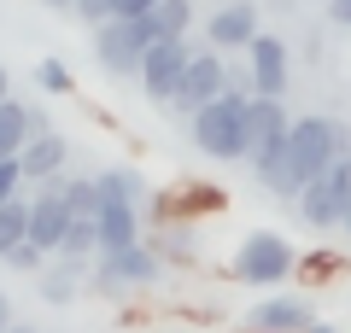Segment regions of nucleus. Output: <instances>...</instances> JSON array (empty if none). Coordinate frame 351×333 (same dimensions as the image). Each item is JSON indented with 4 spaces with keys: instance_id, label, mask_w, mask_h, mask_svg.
Here are the masks:
<instances>
[{
    "instance_id": "c85d7f7f",
    "label": "nucleus",
    "mask_w": 351,
    "mask_h": 333,
    "mask_svg": "<svg viewBox=\"0 0 351 333\" xmlns=\"http://www.w3.org/2000/svg\"><path fill=\"white\" fill-rule=\"evenodd\" d=\"M6 333H36V328H29V321H12V328H6Z\"/></svg>"
},
{
    "instance_id": "ddd939ff",
    "label": "nucleus",
    "mask_w": 351,
    "mask_h": 333,
    "mask_svg": "<svg viewBox=\"0 0 351 333\" xmlns=\"http://www.w3.org/2000/svg\"><path fill=\"white\" fill-rule=\"evenodd\" d=\"M94 234H100V251H123L141 240V205H129V199H106L100 193V217H94ZM94 251V258H100Z\"/></svg>"
},
{
    "instance_id": "2eb2a0df",
    "label": "nucleus",
    "mask_w": 351,
    "mask_h": 333,
    "mask_svg": "<svg viewBox=\"0 0 351 333\" xmlns=\"http://www.w3.org/2000/svg\"><path fill=\"white\" fill-rule=\"evenodd\" d=\"M299 217L311 222V228H339V199H334V187H328V175H316V182H304L299 187Z\"/></svg>"
},
{
    "instance_id": "6ab92c4d",
    "label": "nucleus",
    "mask_w": 351,
    "mask_h": 333,
    "mask_svg": "<svg viewBox=\"0 0 351 333\" xmlns=\"http://www.w3.org/2000/svg\"><path fill=\"white\" fill-rule=\"evenodd\" d=\"M0 263H6V269H18V275H41V269H47V251H41L36 240H18Z\"/></svg>"
},
{
    "instance_id": "412c9836",
    "label": "nucleus",
    "mask_w": 351,
    "mask_h": 333,
    "mask_svg": "<svg viewBox=\"0 0 351 333\" xmlns=\"http://www.w3.org/2000/svg\"><path fill=\"white\" fill-rule=\"evenodd\" d=\"M328 175V187H334V199H339V222H346V210H351V152L334 164V170H322Z\"/></svg>"
},
{
    "instance_id": "0eeeda50",
    "label": "nucleus",
    "mask_w": 351,
    "mask_h": 333,
    "mask_svg": "<svg viewBox=\"0 0 351 333\" xmlns=\"http://www.w3.org/2000/svg\"><path fill=\"white\" fill-rule=\"evenodd\" d=\"M193 47H199L193 36H182V41H152L147 59H141V71H135V76H141V94L158 99V106H170L176 82H182V71H188V59H193Z\"/></svg>"
},
{
    "instance_id": "39448f33",
    "label": "nucleus",
    "mask_w": 351,
    "mask_h": 333,
    "mask_svg": "<svg viewBox=\"0 0 351 333\" xmlns=\"http://www.w3.org/2000/svg\"><path fill=\"white\" fill-rule=\"evenodd\" d=\"M147 47H152L147 18H106V24H94V59L112 76H135L141 59H147Z\"/></svg>"
},
{
    "instance_id": "dca6fc26",
    "label": "nucleus",
    "mask_w": 351,
    "mask_h": 333,
    "mask_svg": "<svg viewBox=\"0 0 351 333\" xmlns=\"http://www.w3.org/2000/svg\"><path fill=\"white\" fill-rule=\"evenodd\" d=\"M147 29H152V41L193 36V0H158V6L147 12Z\"/></svg>"
},
{
    "instance_id": "f8f14e48",
    "label": "nucleus",
    "mask_w": 351,
    "mask_h": 333,
    "mask_svg": "<svg viewBox=\"0 0 351 333\" xmlns=\"http://www.w3.org/2000/svg\"><path fill=\"white\" fill-rule=\"evenodd\" d=\"M18 164H24V182L41 187V182H53V175H64V164H71V140H64L59 129H41V135L24 140Z\"/></svg>"
},
{
    "instance_id": "4be33fe9",
    "label": "nucleus",
    "mask_w": 351,
    "mask_h": 333,
    "mask_svg": "<svg viewBox=\"0 0 351 333\" xmlns=\"http://www.w3.org/2000/svg\"><path fill=\"white\" fill-rule=\"evenodd\" d=\"M24 164H18V152H12V158H0V199H18V193H24Z\"/></svg>"
},
{
    "instance_id": "20e7f679",
    "label": "nucleus",
    "mask_w": 351,
    "mask_h": 333,
    "mask_svg": "<svg viewBox=\"0 0 351 333\" xmlns=\"http://www.w3.org/2000/svg\"><path fill=\"white\" fill-rule=\"evenodd\" d=\"M299 269V251L287 246L281 234H269V228H258V234H246L240 240V251H234V281H252V286H276V281H287V275Z\"/></svg>"
},
{
    "instance_id": "5701e85b",
    "label": "nucleus",
    "mask_w": 351,
    "mask_h": 333,
    "mask_svg": "<svg viewBox=\"0 0 351 333\" xmlns=\"http://www.w3.org/2000/svg\"><path fill=\"white\" fill-rule=\"evenodd\" d=\"M71 18H82V24L94 29V24H106V18H112V0H76Z\"/></svg>"
},
{
    "instance_id": "4468645a",
    "label": "nucleus",
    "mask_w": 351,
    "mask_h": 333,
    "mask_svg": "<svg viewBox=\"0 0 351 333\" xmlns=\"http://www.w3.org/2000/svg\"><path fill=\"white\" fill-rule=\"evenodd\" d=\"M41 129H53L47 117H41L36 106H24V99H0V158H12V152H24L29 135H41Z\"/></svg>"
},
{
    "instance_id": "bb28decb",
    "label": "nucleus",
    "mask_w": 351,
    "mask_h": 333,
    "mask_svg": "<svg viewBox=\"0 0 351 333\" xmlns=\"http://www.w3.org/2000/svg\"><path fill=\"white\" fill-rule=\"evenodd\" d=\"M0 99H12V76H6V64H0Z\"/></svg>"
},
{
    "instance_id": "7c9ffc66",
    "label": "nucleus",
    "mask_w": 351,
    "mask_h": 333,
    "mask_svg": "<svg viewBox=\"0 0 351 333\" xmlns=\"http://www.w3.org/2000/svg\"><path fill=\"white\" fill-rule=\"evenodd\" d=\"M304 333H334V328H322V321H311V328H304Z\"/></svg>"
},
{
    "instance_id": "b1692460",
    "label": "nucleus",
    "mask_w": 351,
    "mask_h": 333,
    "mask_svg": "<svg viewBox=\"0 0 351 333\" xmlns=\"http://www.w3.org/2000/svg\"><path fill=\"white\" fill-rule=\"evenodd\" d=\"M158 0H112V18H147Z\"/></svg>"
},
{
    "instance_id": "aec40b11",
    "label": "nucleus",
    "mask_w": 351,
    "mask_h": 333,
    "mask_svg": "<svg viewBox=\"0 0 351 333\" xmlns=\"http://www.w3.org/2000/svg\"><path fill=\"white\" fill-rule=\"evenodd\" d=\"M36 82L47 88V94H76V76H71V64H64V59H41L36 64Z\"/></svg>"
},
{
    "instance_id": "1a4fd4ad",
    "label": "nucleus",
    "mask_w": 351,
    "mask_h": 333,
    "mask_svg": "<svg viewBox=\"0 0 351 333\" xmlns=\"http://www.w3.org/2000/svg\"><path fill=\"white\" fill-rule=\"evenodd\" d=\"M258 29H263L258 0H217V12L205 18V47H217V53H246Z\"/></svg>"
},
{
    "instance_id": "9d476101",
    "label": "nucleus",
    "mask_w": 351,
    "mask_h": 333,
    "mask_svg": "<svg viewBox=\"0 0 351 333\" xmlns=\"http://www.w3.org/2000/svg\"><path fill=\"white\" fill-rule=\"evenodd\" d=\"M293 117H287V99H269V94H252L246 99V164H258L263 152H276L287 140Z\"/></svg>"
},
{
    "instance_id": "7ed1b4c3",
    "label": "nucleus",
    "mask_w": 351,
    "mask_h": 333,
    "mask_svg": "<svg viewBox=\"0 0 351 333\" xmlns=\"http://www.w3.org/2000/svg\"><path fill=\"white\" fill-rule=\"evenodd\" d=\"M158 275H164V258L147 246V240H135V246H123V251H100V258H94V269H88V293L123 298L129 286H158Z\"/></svg>"
},
{
    "instance_id": "a878e982",
    "label": "nucleus",
    "mask_w": 351,
    "mask_h": 333,
    "mask_svg": "<svg viewBox=\"0 0 351 333\" xmlns=\"http://www.w3.org/2000/svg\"><path fill=\"white\" fill-rule=\"evenodd\" d=\"M12 321H18V316H12V298H6V293H0V333H6V328H12Z\"/></svg>"
},
{
    "instance_id": "6e6552de",
    "label": "nucleus",
    "mask_w": 351,
    "mask_h": 333,
    "mask_svg": "<svg viewBox=\"0 0 351 333\" xmlns=\"http://www.w3.org/2000/svg\"><path fill=\"white\" fill-rule=\"evenodd\" d=\"M246 71H252V94H269V99H287L293 88V47L269 29H258L246 47Z\"/></svg>"
},
{
    "instance_id": "423d86ee",
    "label": "nucleus",
    "mask_w": 351,
    "mask_h": 333,
    "mask_svg": "<svg viewBox=\"0 0 351 333\" xmlns=\"http://www.w3.org/2000/svg\"><path fill=\"white\" fill-rule=\"evenodd\" d=\"M217 94H228V64H223V53L217 47H193V59H188V71H182V82H176V94H170V111H182V117H193L199 106H211Z\"/></svg>"
},
{
    "instance_id": "f3484780",
    "label": "nucleus",
    "mask_w": 351,
    "mask_h": 333,
    "mask_svg": "<svg viewBox=\"0 0 351 333\" xmlns=\"http://www.w3.org/2000/svg\"><path fill=\"white\" fill-rule=\"evenodd\" d=\"M94 187H100L106 199H129V205H147V182H141V170H129V164H112V170L94 175Z\"/></svg>"
},
{
    "instance_id": "a211bd4d",
    "label": "nucleus",
    "mask_w": 351,
    "mask_h": 333,
    "mask_svg": "<svg viewBox=\"0 0 351 333\" xmlns=\"http://www.w3.org/2000/svg\"><path fill=\"white\" fill-rule=\"evenodd\" d=\"M18 240H29V199H0V258L18 246Z\"/></svg>"
},
{
    "instance_id": "393cba45",
    "label": "nucleus",
    "mask_w": 351,
    "mask_h": 333,
    "mask_svg": "<svg viewBox=\"0 0 351 333\" xmlns=\"http://www.w3.org/2000/svg\"><path fill=\"white\" fill-rule=\"evenodd\" d=\"M322 6H328V18H334L339 29H351V0H322Z\"/></svg>"
},
{
    "instance_id": "cd10ccee",
    "label": "nucleus",
    "mask_w": 351,
    "mask_h": 333,
    "mask_svg": "<svg viewBox=\"0 0 351 333\" xmlns=\"http://www.w3.org/2000/svg\"><path fill=\"white\" fill-rule=\"evenodd\" d=\"M41 6H53V12H71V6H76V0H41Z\"/></svg>"
},
{
    "instance_id": "c756f323",
    "label": "nucleus",
    "mask_w": 351,
    "mask_h": 333,
    "mask_svg": "<svg viewBox=\"0 0 351 333\" xmlns=\"http://www.w3.org/2000/svg\"><path fill=\"white\" fill-rule=\"evenodd\" d=\"M339 234H346V240H351V210H346V222H339Z\"/></svg>"
},
{
    "instance_id": "9b49d317",
    "label": "nucleus",
    "mask_w": 351,
    "mask_h": 333,
    "mask_svg": "<svg viewBox=\"0 0 351 333\" xmlns=\"http://www.w3.org/2000/svg\"><path fill=\"white\" fill-rule=\"evenodd\" d=\"M311 321H316L311 298H293V293L263 298V304H252V310H246V333H304Z\"/></svg>"
},
{
    "instance_id": "f03ea898",
    "label": "nucleus",
    "mask_w": 351,
    "mask_h": 333,
    "mask_svg": "<svg viewBox=\"0 0 351 333\" xmlns=\"http://www.w3.org/2000/svg\"><path fill=\"white\" fill-rule=\"evenodd\" d=\"M246 99L252 94H217L211 106H199L188 117V135H193V147L205 152V158H217V164H240L246 158Z\"/></svg>"
},
{
    "instance_id": "f257e3e1",
    "label": "nucleus",
    "mask_w": 351,
    "mask_h": 333,
    "mask_svg": "<svg viewBox=\"0 0 351 333\" xmlns=\"http://www.w3.org/2000/svg\"><path fill=\"white\" fill-rule=\"evenodd\" d=\"M346 152H351V129L339 123V117H322V111L293 117V129H287V187H293V199H299L304 182H316L322 170H334Z\"/></svg>"
}]
</instances>
